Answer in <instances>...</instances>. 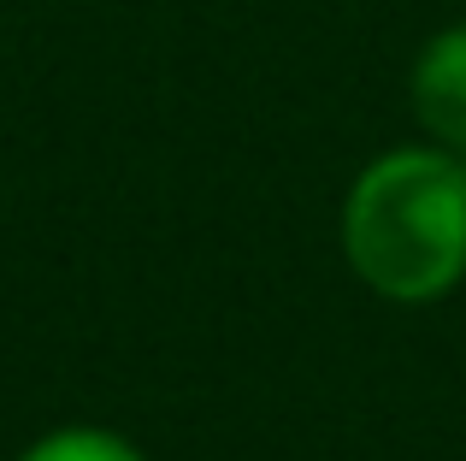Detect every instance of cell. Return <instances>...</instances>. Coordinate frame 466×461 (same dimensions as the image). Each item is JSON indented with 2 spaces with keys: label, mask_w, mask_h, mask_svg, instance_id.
I'll return each mask as SVG.
<instances>
[{
  "label": "cell",
  "mask_w": 466,
  "mask_h": 461,
  "mask_svg": "<svg viewBox=\"0 0 466 461\" xmlns=\"http://www.w3.org/2000/svg\"><path fill=\"white\" fill-rule=\"evenodd\" d=\"M18 461H148V456L113 426H59L42 432Z\"/></svg>",
  "instance_id": "cell-3"
},
{
  "label": "cell",
  "mask_w": 466,
  "mask_h": 461,
  "mask_svg": "<svg viewBox=\"0 0 466 461\" xmlns=\"http://www.w3.org/2000/svg\"><path fill=\"white\" fill-rule=\"evenodd\" d=\"M408 107L425 142L466 154V24H443L437 36H425L408 66Z\"/></svg>",
  "instance_id": "cell-2"
},
{
  "label": "cell",
  "mask_w": 466,
  "mask_h": 461,
  "mask_svg": "<svg viewBox=\"0 0 466 461\" xmlns=\"http://www.w3.org/2000/svg\"><path fill=\"white\" fill-rule=\"evenodd\" d=\"M342 261L396 308L443 302L466 278V154L401 142L354 172L342 196Z\"/></svg>",
  "instance_id": "cell-1"
}]
</instances>
